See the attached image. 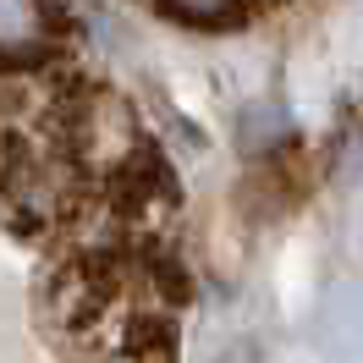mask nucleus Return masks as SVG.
Listing matches in <instances>:
<instances>
[{
    "label": "nucleus",
    "instance_id": "obj_1",
    "mask_svg": "<svg viewBox=\"0 0 363 363\" xmlns=\"http://www.w3.org/2000/svg\"><path fill=\"white\" fill-rule=\"evenodd\" d=\"M160 17L177 28H204V33H237V28H248L259 11L248 6H160Z\"/></svg>",
    "mask_w": 363,
    "mask_h": 363
}]
</instances>
